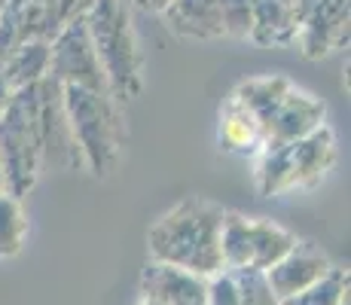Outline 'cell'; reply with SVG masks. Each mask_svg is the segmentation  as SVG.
<instances>
[{
	"instance_id": "ba28073f",
	"label": "cell",
	"mask_w": 351,
	"mask_h": 305,
	"mask_svg": "<svg viewBox=\"0 0 351 305\" xmlns=\"http://www.w3.org/2000/svg\"><path fill=\"white\" fill-rule=\"evenodd\" d=\"M330 269H333V263L327 260L321 247H315L312 241H296L275 266L266 269V281L272 293L278 296V302H285L290 296L302 293L306 287H312Z\"/></svg>"
},
{
	"instance_id": "277c9868",
	"label": "cell",
	"mask_w": 351,
	"mask_h": 305,
	"mask_svg": "<svg viewBox=\"0 0 351 305\" xmlns=\"http://www.w3.org/2000/svg\"><path fill=\"white\" fill-rule=\"evenodd\" d=\"M0 165H3L6 195L22 199L43 165L37 132V83L12 92L6 110L0 113Z\"/></svg>"
},
{
	"instance_id": "9c48e42d",
	"label": "cell",
	"mask_w": 351,
	"mask_h": 305,
	"mask_svg": "<svg viewBox=\"0 0 351 305\" xmlns=\"http://www.w3.org/2000/svg\"><path fill=\"white\" fill-rule=\"evenodd\" d=\"M141 293L156 305H208V278L153 260L141 275Z\"/></svg>"
},
{
	"instance_id": "8fae6325",
	"label": "cell",
	"mask_w": 351,
	"mask_h": 305,
	"mask_svg": "<svg viewBox=\"0 0 351 305\" xmlns=\"http://www.w3.org/2000/svg\"><path fill=\"white\" fill-rule=\"evenodd\" d=\"M324 104L315 98L312 92H302L296 86H290L285 101L278 104V110L272 113L266 125V141L275 144H293V141L312 134L315 128L324 125Z\"/></svg>"
},
{
	"instance_id": "44dd1931",
	"label": "cell",
	"mask_w": 351,
	"mask_h": 305,
	"mask_svg": "<svg viewBox=\"0 0 351 305\" xmlns=\"http://www.w3.org/2000/svg\"><path fill=\"white\" fill-rule=\"evenodd\" d=\"M208 305H239V281L232 269L208 275Z\"/></svg>"
},
{
	"instance_id": "ac0fdd59",
	"label": "cell",
	"mask_w": 351,
	"mask_h": 305,
	"mask_svg": "<svg viewBox=\"0 0 351 305\" xmlns=\"http://www.w3.org/2000/svg\"><path fill=\"white\" fill-rule=\"evenodd\" d=\"M348 296V278L342 269H330L324 278L306 287L302 293L290 296L281 305H342V300Z\"/></svg>"
},
{
	"instance_id": "6da1fadb",
	"label": "cell",
	"mask_w": 351,
	"mask_h": 305,
	"mask_svg": "<svg viewBox=\"0 0 351 305\" xmlns=\"http://www.w3.org/2000/svg\"><path fill=\"white\" fill-rule=\"evenodd\" d=\"M226 208L205 195H190L165 211L147 232V247L156 263L186 269L195 275H214L223 269L220 229Z\"/></svg>"
},
{
	"instance_id": "8992f818",
	"label": "cell",
	"mask_w": 351,
	"mask_h": 305,
	"mask_svg": "<svg viewBox=\"0 0 351 305\" xmlns=\"http://www.w3.org/2000/svg\"><path fill=\"white\" fill-rule=\"evenodd\" d=\"M49 77L58 80L62 86H83V89L95 92H110L107 89L104 71L92 46L86 19L77 16L62 28L49 49Z\"/></svg>"
},
{
	"instance_id": "4fadbf2b",
	"label": "cell",
	"mask_w": 351,
	"mask_h": 305,
	"mask_svg": "<svg viewBox=\"0 0 351 305\" xmlns=\"http://www.w3.org/2000/svg\"><path fill=\"white\" fill-rule=\"evenodd\" d=\"M162 16L174 34L190 40H217L226 34L220 0H171Z\"/></svg>"
},
{
	"instance_id": "7402d4cb",
	"label": "cell",
	"mask_w": 351,
	"mask_h": 305,
	"mask_svg": "<svg viewBox=\"0 0 351 305\" xmlns=\"http://www.w3.org/2000/svg\"><path fill=\"white\" fill-rule=\"evenodd\" d=\"M12 92H16V89H12V86H10V83H6V77H3V73H0V113H3V110H6V104H10Z\"/></svg>"
},
{
	"instance_id": "d4e9b609",
	"label": "cell",
	"mask_w": 351,
	"mask_h": 305,
	"mask_svg": "<svg viewBox=\"0 0 351 305\" xmlns=\"http://www.w3.org/2000/svg\"><path fill=\"white\" fill-rule=\"evenodd\" d=\"M134 305H156V302H153V300H144V296H141V300L134 302Z\"/></svg>"
},
{
	"instance_id": "7c38bea8",
	"label": "cell",
	"mask_w": 351,
	"mask_h": 305,
	"mask_svg": "<svg viewBox=\"0 0 351 305\" xmlns=\"http://www.w3.org/2000/svg\"><path fill=\"white\" fill-rule=\"evenodd\" d=\"M217 144L223 153L232 156H254L266 144V128L263 122L241 104L235 95H229L226 104L220 107V125H217Z\"/></svg>"
},
{
	"instance_id": "e0dca14e",
	"label": "cell",
	"mask_w": 351,
	"mask_h": 305,
	"mask_svg": "<svg viewBox=\"0 0 351 305\" xmlns=\"http://www.w3.org/2000/svg\"><path fill=\"white\" fill-rule=\"evenodd\" d=\"M25 235H28V217H25L19 199L0 195V260H10L22 250Z\"/></svg>"
},
{
	"instance_id": "9a60e30c",
	"label": "cell",
	"mask_w": 351,
	"mask_h": 305,
	"mask_svg": "<svg viewBox=\"0 0 351 305\" xmlns=\"http://www.w3.org/2000/svg\"><path fill=\"white\" fill-rule=\"evenodd\" d=\"M254 159H256L254 180H256L260 195H281V193H287L290 144H275V141H266Z\"/></svg>"
},
{
	"instance_id": "3957f363",
	"label": "cell",
	"mask_w": 351,
	"mask_h": 305,
	"mask_svg": "<svg viewBox=\"0 0 351 305\" xmlns=\"http://www.w3.org/2000/svg\"><path fill=\"white\" fill-rule=\"evenodd\" d=\"M92 46L104 71L107 89L117 101H128L141 92V52L125 0H92L83 12Z\"/></svg>"
},
{
	"instance_id": "603a6c76",
	"label": "cell",
	"mask_w": 351,
	"mask_h": 305,
	"mask_svg": "<svg viewBox=\"0 0 351 305\" xmlns=\"http://www.w3.org/2000/svg\"><path fill=\"white\" fill-rule=\"evenodd\" d=\"M134 3H138L141 10H147V12H162L171 0H134Z\"/></svg>"
},
{
	"instance_id": "5bb4252c",
	"label": "cell",
	"mask_w": 351,
	"mask_h": 305,
	"mask_svg": "<svg viewBox=\"0 0 351 305\" xmlns=\"http://www.w3.org/2000/svg\"><path fill=\"white\" fill-rule=\"evenodd\" d=\"M290 86L293 83H290V77H285V73H263V77L245 80L232 95L263 122V128H266L269 119H272V113L278 110V104L290 92Z\"/></svg>"
},
{
	"instance_id": "7a4b0ae2",
	"label": "cell",
	"mask_w": 351,
	"mask_h": 305,
	"mask_svg": "<svg viewBox=\"0 0 351 305\" xmlns=\"http://www.w3.org/2000/svg\"><path fill=\"white\" fill-rule=\"evenodd\" d=\"M62 101L83 165L98 178L113 174L125 150V122L119 117L117 98L110 92L62 86Z\"/></svg>"
},
{
	"instance_id": "5b68a950",
	"label": "cell",
	"mask_w": 351,
	"mask_h": 305,
	"mask_svg": "<svg viewBox=\"0 0 351 305\" xmlns=\"http://www.w3.org/2000/svg\"><path fill=\"white\" fill-rule=\"evenodd\" d=\"M296 244V235L266 217H241L226 211L220 229V260L223 269H260L281 260Z\"/></svg>"
},
{
	"instance_id": "cb8c5ba5",
	"label": "cell",
	"mask_w": 351,
	"mask_h": 305,
	"mask_svg": "<svg viewBox=\"0 0 351 305\" xmlns=\"http://www.w3.org/2000/svg\"><path fill=\"white\" fill-rule=\"evenodd\" d=\"M6 193V180H3V165H0V195Z\"/></svg>"
},
{
	"instance_id": "2e32d148",
	"label": "cell",
	"mask_w": 351,
	"mask_h": 305,
	"mask_svg": "<svg viewBox=\"0 0 351 305\" xmlns=\"http://www.w3.org/2000/svg\"><path fill=\"white\" fill-rule=\"evenodd\" d=\"M46 73H49V46L28 43L22 49H16V56L6 64L3 77L12 89H22V86H34L37 80H43Z\"/></svg>"
},
{
	"instance_id": "52a82bcc",
	"label": "cell",
	"mask_w": 351,
	"mask_h": 305,
	"mask_svg": "<svg viewBox=\"0 0 351 305\" xmlns=\"http://www.w3.org/2000/svg\"><path fill=\"white\" fill-rule=\"evenodd\" d=\"M37 132H40V153H43V162L62 168V171L86 168L77 141H73L67 113H64L62 83L52 80L49 73H46L43 80H37Z\"/></svg>"
},
{
	"instance_id": "ffe728a7",
	"label": "cell",
	"mask_w": 351,
	"mask_h": 305,
	"mask_svg": "<svg viewBox=\"0 0 351 305\" xmlns=\"http://www.w3.org/2000/svg\"><path fill=\"white\" fill-rule=\"evenodd\" d=\"M223 6V31L232 37H247L254 28V0H220Z\"/></svg>"
},
{
	"instance_id": "30bf717a",
	"label": "cell",
	"mask_w": 351,
	"mask_h": 305,
	"mask_svg": "<svg viewBox=\"0 0 351 305\" xmlns=\"http://www.w3.org/2000/svg\"><path fill=\"white\" fill-rule=\"evenodd\" d=\"M336 162V138L333 128L321 125L312 134L290 144V174H287V193L293 189H315L327 178V171Z\"/></svg>"
},
{
	"instance_id": "d6986e66",
	"label": "cell",
	"mask_w": 351,
	"mask_h": 305,
	"mask_svg": "<svg viewBox=\"0 0 351 305\" xmlns=\"http://www.w3.org/2000/svg\"><path fill=\"white\" fill-rule=\"evenodd\" d=\"M239 281V305H281L260 269H232Z\"/></svg>"
}]
</instances>
